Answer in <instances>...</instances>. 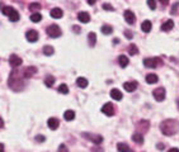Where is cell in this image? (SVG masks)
Returning a JSON list of instances; mask_svg holds the SVG:
<instances>
[{
	"mask_svg": "<svg viewBox=\"0 0 179 152\" xmlns=\"http://www.w3.org/2000/svg\"><path fill=\"white\" fill-rule=\"evenodd\" d=\"M64 118H65V121H72L75 118V112L74 110H66L65 113H64Z\"/></svg>",
	"mask_w": 179,
	"mask_h": 152,
	"instance_id": "44dd1931",
	"label": "cell"
},
{
	"mask_svg": "<svg viewBox=\"0 0 179 152\" xmlns=\"http://www.w3.org/2000/svg\"><path fill=\"white\" fill-rule=\"evenodd\" d=\"M118 63H119V66H121V67H127L128 63H130L128 57H127V56L121 55V56L118 57Z\"/></svg>",
	"mask_w": 179,
	"mask_h": 152,
	"instance_id": "e0dca14e",
	"label": "cell"
},
{
	"mask_svg": "<svg viewBox=\"0 0 179 152\" xmlns=\"http://www.w3.org/2000/svg\"><path fill=\"white\" fill-rule=\"evenodd\" d=\"M50 14H51V17H52V18L58 19V18H61V17L64 15V11H62L61 9H60V8H54V9L51 10Z\"/></svg>",
	"mask_w": 179,
	"mask_h": 152,
	"instance_id": "9a60e30c",
	"label": "cell"
},
{
	"mask_svg": "<svg viewBox=\"0 0 179 152\" xmlns=\"http://www.w3.org/2000/svg\"><path fill=\"white\" fill-rule=\"evenodd\" d=\"M117 150L118 151H121V152H127V151H130V146L128 144H126V143H118L117 144Z\"/></svg>",
	"mask_w": 179,
	"mask_h": 152,
	"instance_id": "f546056e",
	"label": "cell"
},
{
	"mask_svg": "<svg viewBox=\"0 0 179 152\" xmlns=\"http://www.w3.org/2000/svg\"><path fill=\"white\" fill-rule=\"evenodd\" d=\"M47 34L51 38H57L62 34V32H61V28H60L57 24H52V25H50V27H47Z\"/></svg>",
	"mask_w": 179,
	"mask_h": 152,
	"instance_id": "3957f363",
	"label": "cell"
},
{
	"mask_svg": "<svg viewBox=\"0 0 179 152\" xmlns=\"http://www.w3.org/2000/svg\"><path fill=\"white\" fill-rule=\"evenodd\" d=\"M151 28H152V24H151L150 21H144V22L141 23V29H142L145 33H149V32L151 31Z\"/></svg>",
	"mask_w": 179,
	"mask_h": 152,
	"instance_id": "d6986e66",
	"label": "cell"
},
{
	"mask_svg": "<svg viewBox=\"0 0 179 152\" xmlns=\"http://www.w3.org/2000/svg\"><path fill=\"white\" fill-rule=\"evenodd\" d=\"M9 63L13 66V67H18V66L22 65V58L17 55H12L9 57Z\"/></svg>",
	"mask_w": 179,
	"mask_h": 152,
	"instance_id": "9c48e42d",
	"label": "cell"
},
{
	"mask_svg": "<svg viewBox=\"0 0 179 152\" xmlns=\"http://www.w3.org/2000/svg\"><path fill=\"white\" fill-rule=\"evenodd\" d=\"M43 53L46 56L54 55V47H52V46H45V47H43Z\"/></svg>",
	"mask_w": 179,
	"mask_h": 152,
	"instance_id": "83f0119b",
	"label": "cell"
},
{
	"mask_svg": "<svg viewBox=\"0 0 179 152\" xmlns=\"http://www.w3.org/2000/svg\"><path fill=\"white\" fill-rule=\"evenodd\" d=\"M124 36H126V37H127L128 39H131L132 37H134V34H132V33H130L128 31H124Z\"/></svg>",
	"mask_w": 179,
	"mask_h": 152,
	"instance_id": "8d00e7d4",
	"label": "cell"
},
{
	"mask_svg": "<svg viewBox=\"0 0 179 152\" xmlns=\"http://www.w3.org/2000/svg\"><path fill=\"white\" fill-rule=\"evenodd\" d=\"M178 109H179V100H178Z\"/></svg>",
	"mask_w": 179,
	"mask_h": 152,
	"instance_id": "ee69618b",
	"label": "cell"
},
{
	"mask_svg": "<svg viewBox=\"0 0 179 152\" xmlns=\"http://www.w3.org/2000/svg\"><path fill=\"white\" fill-rule=\"evenodd\" d=\"M78 19L80 21L81 23H88L89 21H90V15L88 14L87 11H80L78 14Z\"/></svg>",
	"mask_w": 179,
	"mask_h": 152,
	"instance_id": "4fadbf2b",
	"label": "cell"
},
{
	"mask_svg": "<svg viewBox=\"0 0 179 152\" xmlns=\"http://www.w3.org/2000/svg\"><path fill=\"white\" fill-rule=\"evenodd\" d=\"M171 151H179V148H177V147H173V148H170V152Z\"/></svg>",
	"mask_w": 179,
	"mask_h": 152,
	"instance_id": "7bdbcfd3",
	"label": "cell"
},
{
	"mask_svg": "<svg viewBox=\"0 0 179 152\" xmlns=\"http://www.w3.org/2000/svg\"><path fill=\"white\" fill-rule=\"evenodd\" d=\"M72 29H74V32H75V33H79V32H80V31H81L80 28H79V27H78V25H74V27H72Z\"/></svg>",
	"mask_w": 179,
	"mask_h": 152,
	"instance_id": "74e56055",
	"label": "cell"
},
{
	"mask_svg": "<svg viewBox=\"0 0 179 152\" xmlns=\"http://www.w3.org/2000/svg\"><path fill=\"white\" fill-rule=\"evenodd\" d=\"M3 14L8 15L12 22H18L19 21V13L14 8H12V6H4L3 8Z\"/></svg>",
	"mask_w": 179,
	"mask_h": 152,
	"instance_id": "7a4b0ae2",
	"label": "cell"
},
{
	"mask_svg": "<svg viewBox=\"0 0 179 152\" xmlns=\"http://www.w3.org/2000/svg\"><path fill=\"white\" fill-rule=\"evenodd\" d=\"M132 140L136 143H142L144 142V136L140 133V132H136V133L132 134Z\"/></svg>",
	"mask_w": 179,
	"mask_h": 152,
	"instance_id": "7402d4cb",
	"label": "cell"
},
{
	"mask_svg": "<svg viewBox=\"0 0 179 152\" xmlns=\"http://www.w3.org/2000/svg\"><path fill=\"white\" fill-rule=\"evenodd\" d=\"M36 72H37V69L32 66V67H27V69H25V72H24V74H25V77H31L32 75H35Z\"/></svg>",
	"mask_w": 179,
	"mask_h": 152,
	"instance_id": "4316f807",
	"label": "cell"
},
{
	"mask_svg": "<svg viewBox=\"0 0 179 152\" xmlns=\"http://www.w3.org/2000/svg\"><path fill=\"white\" fill-rule=\"evenodd\" d=\"M54 84H55V77H54V76H51V75L46 76V79H45V85H46V86H47V88H51Z\"/></svg>",
	"mask_w": 179,
	"mask_h": 152,
	"instance_id": "cb8c5ba5",
	"label": "cell"
},
{
	"mask_svg": "<svg viewBox=\"0 0 179 152\" xmlns=\"http://www.w3.org/2000/svg\"><path fill=\"white\" fill-rule=\"evenodd\" d=\"M39 9H41V4H39V3L29 4V10H39Z\"/></svg>",
	"mask_w": 179,
	"mask_h": 152,
	"instance_id": "1f68e13d",
	"label": "cell"
},
{
	"mask_svg": "<svg viewBox=\"0 0 179 152\" xmlns=\"http://www.w3.org/2000/svg\"><path fill=\"white\" fill-rule=\"evenodd\" d=\"M31 21L33 23H38V22H41L42 21V15L39 14V13H33V14L31 15Z\"/></svg>",
	"mask_w": 179,
	"mask_h": 152,
	"instance_id": "484cf974",
	"label": "cell"
},
{
	"mask_svg": "<svg viewBox=\"0 0 179 152\" xmlns=\"http://www.w3.org/2000/svg\"><path fill=\"white\" fill-rule=\"evenodd\" d=\"M178 6H179V3H175L174 5H173V8H171V13H173V14H175V13H177V8H178Z\"/></svg>",
	"mask_w": 179,
	"mask_h": 152,
	"instance_id": "d590c367",
	"label": "cell"
},
{
	"mask_svg": "<svg viewBox=\"0 0 179 152\" xmlns=\"http://www.w3.org/2000/svg\"><path fill=\"white\" fill-rule=\"evenodd\" d=\"M156 147H157V150H164V144L163 143H157Z\"/></svg>",
	"mask_w": 179,
	"mask_h": 152,
	"instance_id": "f35d334b",
	"label": "cell"
},
{
	"mask_svg": "<svg viewBox=\"0 0 179 152\" xmlns=\"http://www.w3.org/2000/svg\"><path fill=\"white\" fill-rule=\"evenodd\" d=\"M144 65L146 66V67H149V69H155V67H157L159 65H161V61H160V58H157V57L145 58V60H144Z\"/></svg>",
	"mask_w": 179,
	"mask_h": 152,
	"instance_id": "277c9868",
	"label": "cell"
},
{
	"mask_svg": "<svg viewBox=\"0 0 179 152\" xmlns=\"http://www.w3.org/2000/svg\"><path fill=\"white\" fill-rule=\"evenodd\" d=\"M87 2H88V4H89V5H94L97 0H87Z\"/></svg>",
	"mask_w": 179,
	"mask_h": 152,
	"instance_id": "ab89813d",
	"label": "cell"
},
{
	"mask_svg": "<svg viewBox=\"0 0 179 152\" xmlns=\"http://www.w3.org/2000/svg\"><path fill=\"white\" fill-rule=\"evenodd\" d=\"M25 38L32 43L36 42L38 39V32L35 31V29H29V31H27V33H25Z\"/></svg>",
	"mask_w": 179,
	"mask_h": 152,
	"instance_id": "ba28073f",
	"label": "cell"
},
{
	"mask_svg": "<svg viewBox=\"0 0 179 152\" xmlns=\"http://www.w3.org/2000/svg\"><path fill=\"white\" fill-rule=\"evenodd\" d=\"M124 21L128 24H134L136 21V17L131 10H124Z\"/></svg>",
	"mask_w": 179,
	"mask_h": 152,
	"instance_id": "30bf717a",
	"label": "cell"
},
{
	"mask_svg": "<svg viewBox=\"0 0 179 152\" xmlns=\"http://www.w3.org/2000/svg\"><path fill=\"white\" fill-rule=\"evenodd\" d=\"M111 98L114 99V100H121V99L123 98V95H122L121 90H118V89H112V90H111Z\"/></svg>",
	"mask_w": 179,
	"mask_h": 152,
	"instance_id": "5bb4252c",
	"label": "cell"
},
{
	"mask_svg": "<svg viewBox=\"0 0 179 152\" xmlns=\"http://www.w3.org/2000/svg\"><path fill=\"white\" fill-rule=\"evenodd\" d=\"M123 89L126 91H128V92L135 91L137 89V82L136 81H127V82H124L123 84Z\"/></svg>",
	"mask_w": 179,
	"mask_h": 152,
	"instance_id": "8fae6325",
	"label": "cell"
},
{
	"mask_svg": "<svg viewBox=\"0 0 179 152\" xmlns=\"http://www.w3.org/2000/svg\"><path fill=\"white\" fill-rule=\"evenodd\" d=\"M173 27H174V22H173V21H167L165 23L161 24V31L169 32V31L173 29Z\"/></svg>",
	"mask_w": 179,
	"mask_h": 152,
	"instance_id": "2e32d148",
	"label": "cell"
},
{
	"mask_svg": "<svg viewBox=\"0 0 179 152\" xmlns=\"http://www.w3.org/2000/svg\"><path fill=\"white\" fill-rule=\"evenodd\" d=\"M159 2H160L163 5H167V4L169 3V0H159Z\"/></svg>",
	"mask_w": 179,
	"mask_h": 152,
	"instance_id": "60d3db41",
	"label": "cell"
},
{
	"mask_svg": "<svg viewBox=\"0 0 179 152\" xmlns=\"http://www.w3.org/2000/svg\"><path fill=\"white\" fill-rule=\"evenodd\" d=\"M36 141H37V142H43V141H46V137H45V136H41V134H38V136H36Z\"/></svg>",
	"mask_w": 179,
	"mask_h": 152,
	"instance_id": "836d02e7",
	"label": "cell"
},
{
	"mask_svg": "<svg viewBox=\"0 0 179 152\" xmlns=\"http://www.w3.org/2000/svg\"><path fill=\"white\" fill-rule=\"evenodd\" d=\"M152 95H154L155 100L163 102L165 99V89L164 88H157V89H155L154 91H152Z\"/></svg>",
	"mask_w": 179,
	"mask_h": 152,
	"instance_id": "8992f818",
	"label": "cell"
},
{
	"mask_svg": "<svg viewBox=\"0 0 179 152\" xmlns=\"http://www.w3.org/2000/svg\"><path fill=\"white\" fill-rule=\"evenodd\" d=\"M57 91L60 92V94H64V95H66L69 92V88H68V85L66 84H61L60 86L57 88Z\"/></svg>",
	"mask_w": 179,
	"mask_h": 152,
	"instance_id": "d4e9b609",
	"label": "cell"
},
{
	"mask_svg": "<svg viewBox=\"0 0 179 152\" xmlns=\"http://www.w3.org/2000/svg\"><path fill=\"white\" fill-rule=\"evenodd\" d=\"M88 41H89V44L91 46H95V42H97V34L94 32H90L89 34H88Z\"/></svg>",
	"mask_w": 179,
	"mask_h": 152,
	"instance_id": "603a6c76",
	"label": "cell"
},
{
	"mask_svg": "<svg viewBox=\"0 0 179 152\" xmlns=\"http://www.w3.org/2000/svg\"><path fill=\"white\" fill-rule=\"evenodd\" d=\"M102 112H103V114L108 115V117L113 115V114H114V107H113V104H111V103L104 104L103 108H102Z\"/></svg>",
	"mask_w": 179,
	"mask_h": 152,
	"instance_id": "52a82bcc",
	"label": "cell"
},
{
	"mask_svg": "<svg viewBox=\"0 0 179 152\" xmlns=\"http://www.w3.org/2000/svg\"><path fill=\"white\" fill-rule=\"evenodd\" d=\"M148 6L151 10L156 9V2H155V0H148Z\"/></svg>",
	"mask_w": 179,
	"mask_h": 152,
	"instance_id": "d6a6232c",
	"label": "cell"
},
{
	"mask_svg": "<svg viewBox=\"0 0 179 152\" xmlns=\"http://www.w3.org/2000/svg\"><path fill=\"white\" fill-rule=\"evenodd\" d=\"M101 31H102L103 34H111V33L113 32V28H112L111 25H107V24H105V25H103V27H102Z\"/></svg>",
	"mask_w": 179,
	"mask_h": 152,
	"instance_id": "4dcf8cb0",
	"label": "cell"
},
{
	"mask_svg": "<svg viewBox=\"0 0 179 152\" xmlns=\"http://www.w3.org/2000/svg\"><path fill=\"white\" fill-rule=\"evenodd\" d=\"M103 9H104V10H111V11H112V10H113V6H112L111 4H103Z\"/></svg>",
	"mask_w": 179,
	"mask_h": 152,
	"instance_id": "e575fe53",
	"label": "cell"
},
{
	"mask_svg": "<svg viewBox=\"0 0 179 152\" xmlns=\"http://www.w3.org/2000/svg\"><path fill=\"white\" fill-rule=\"evenodd\" d=\"M160 129L165 136H171V134H175L178 129H179V123L177 121H171V119H167L164 121L160 124Z\"/></svg>",
	"mask_w": 179,
	"mask_h": 152,
	"instance_id": "6da1fadb",
	"label": "cell"
},
{
	"mask_svg": "<svg viewBox=\"0 0 179 152\" xmlns=\"http://www.w3.org/2000/svg\"><path fill=\"white\" fill-rule=\"evenodd\" d=\"M58 150H66V147L64 146V144H61V146H60V147H58Z\"/></svg>",
	"mask_w": 179,
	"mask_h": 152,
	"instance_id": "b9f144b4",
	"label": "cell"
},
{
	"mask_svg": "<svg viewBox=\"0 0 179 152\" xmlns=\"http://www.w3.org/2000/svg\"><path fill=\"white\" fill-rule=\"evenodd\" d=\"M88 80L85 77H78L76 79V85L79 88H81V89H84V88H87L88 86Z\"/></svg>",
	"mask_w": 179,
	"mask_h": 152,
	"instance_id": "ac0fdd59",
	"label": "cell"
},
{
	"mask_svg": "<svg viewBox=\"0 0 179 152\" xmlns=\"http://www.w3.org/2000/svg\"><path fill=\"white\" fill-rule=\"evenodd\" d=\"M157 81H159V77L155 74H149L146 76V82L148 84H156Z\"/></svg>",
	"mask_w": 179,
	"mask_h": 152,
	"instance_id": "ffe728a7",
	"label": "cell"
},
{
	"mask_svg": "<svg viewBox=\"0 0 179 152\" xmlns=\"http://www.w3.org/2000/svg\"><path fill=\"white\" fill-rule=\"evenodd\" d=\"M47 125H48V128L52 129V131H55L58 128V125H60V121L57 119V118H50V119L47 121Z\"/></svg>",
	"mask_w": 179,
	"mask_h": 152,
	"instance_id": "7c38bea8",
	"label": "cell"
},
{
	"mask_svg": "<svg viewBox=\"0 0 179 152\" xmlns=\"http://www.w3.org/2000/svg\"><path fill=\"white\" fill-rule=\"evenodd\" d=\"M83 137L84 138H87V140L91 141L93 143H95V144H99V143H102L103 141V137L102 136H99V134H89V133H83Z\"/></svg>",
	"mask_w": 179,
	"mask_h": 152,
	"instance_id": "5b68a950",
	"label": "cell"
},
{
	"mask_svg": "<svg viewBox=\"0 0 179 152\" xmlns=\"http://www.w3.org/2000/svg\"><path fill=\"white\" fill-rule=\"evenodd\" d=\"M137 52H138V48H137L136 44L132 43V44L128 46V53H130V55H132V56H134V55H137Z\"/></svg>",
	"mask_w": 179,
	"mask_h": 152,
	"instance_id": "f1b7e54d",
	"label": "cell"
}]
</instances>
